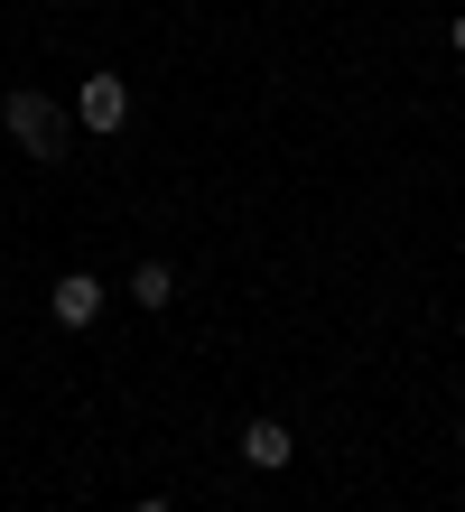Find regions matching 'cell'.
<instances>
[{
	"mask_svg": "<svg viewBox=\"0 0 465 512\" xmlns=\"http://www.w3.org/2000/svg\"><path fill=\"white\" fill-rule=\"evenodd\" d=\"M0 122H10V140H19V149H28L38 168H56V159H66V103H56V94L19 84V94L0 103Z\"/></svg>",
	"mask_w": 465,
	"mask_h": 512,
	"instance_id": "6da1fadb",
	"label": "cell"
},
{
	"mask_svg": "<svg viewBox=\"0 0 465 512\" xmlns=\"http://www.w3.org/2000/svg\"><path fill=\"white\" fill-rule=\"evenodd\" d=\"M75 122H84L93 140H112L121 122H131V84H121V75H84V84H75Z\"/></svg>",
	"mask_w": 465,
	"mask_h": 512,
	"instance_id": "7a4b0ae2",
	"label": "cell"
},
{
	"mask_svg": "<svg viewBox=\"0 0 465 512\" xmlns=\"http://www.w3.org/2000/svg\"><path fill=\"white\" fill-rule=\"evenodd\" d=\"M47 317L66 326V336H84V326L103 317V280H93V270H66V280L47 289Z\"/></svg>",
	"mask_w": 465,
	"mask_h": 512,
	"instance_id": "3957f363",
	"label": "cell"
},
{
	"mask_svg": "<svg viewBox=\"0 0 465 512\" xmlns=\"http://www.w3.org/2000/svg\"><path fill=\"white\" fill-rule=\"evenodd\" d=\"M289 457H298V438L279 429V419H242V466H252V475H279Z\"/></svg>",
	"mask_w": 465,
	"mask_h": 512,
	"instance_id": "277c9868",
	"label": "cell"
},
{
	"mask_svg": "<svg viewBox=\"0 0 465 512\" xmlns=\"http://www.w3.org/2000/svg\"><path fill=\"white\" fill-rule=\"evenodd\" d=\"M131 298L168 317V298H177V270H168V261H140V270H131Z\"/></svg>",
	"mask_w": 465,
	"mask_h": 512,
	"instance_id": "5b68a950",
	"label": "cell"
},
{
	"mask_svg": "<svg viewBox=\"0 0 465 512\" xmlns=\"http://www.w3.org/2000/svg\"><path fill=\"white\" fill-rule=\"evenodd\" d=\"M131 512H177V503H168V494H140V503H131Z\"/></svg>",
	"mask_w": 465,
	"mask_h": 512,
	"instance_id": "8992f818",
	"label": "cell"
},
{
	"mask_svg": "<svg viewBox=\"0 0 465 512\" xmlns=\"http://www.w3.org/2000/svg\"><path fill=\"white\" fill-rule=\"evenodd\" d=\"M447 47H456V56H465V10H456V19H447Z\"/></svg>",
	"mask_w": 465,
	"mask_h": 512,
	"instance_id": "52a82bcc",
	"label": "cell"
}]
</instances>
